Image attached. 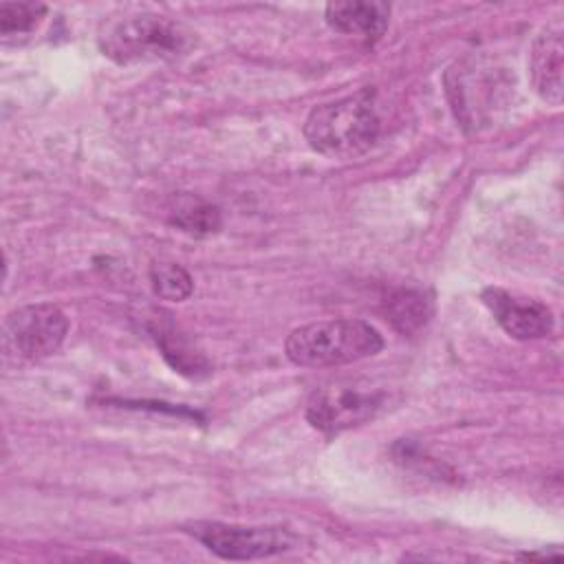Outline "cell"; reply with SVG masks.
<instances>
[{
  "label": "cell",
  "instance_id": "4",
  "mask_svg": "<svg viewBox=\"0 0 564 564\" xmlns=\"http://www.w3.org/2000/svg\"><path fill=\"white\" fill-rule=\"evenodd\" d=\"M386 401V388L368 379H335L308 397L306 421L324 436H337L372 421Z\"/></svg>",
  "mask_w": 564,
  "mask_h": 564
},
{
  "label": "cell",
  "instance_id": "5",
  "mask_svg": "<svg viewBox=\"0 0 564 564\" xmlns=\"http://www.w3.org/2000/svg\"><path fill=\"white\" fill-rule=\"evenodd\" d=\"M2 333L7 352L15 355V359L40 361L62 346L68 333V317L55 304H24L7 315Z\"/></svg>",
  "mask_w": 564,
  "mask_h": 564
},
{
  "label": "cell",
  "instance_id": "13",
  "mask_svg": "<svg viewBox=\"0 0 564 564\" xmlns=\"http://www.w3.org/2000/svg\"><path fill=\"white\" fill-rule=\"evenodd\" d=\"M150 282L159 297L172 300V302H183L194 291L192 275L176 262H165V260L154 262L150 267Z\"/></svg>",
  "mask_w": 564,
  "mask_h": 564
},
{
  "label": "cell",
  "instance_id": "7",
  "mask_svg": "<svg viewBox=\"0 0 564 564\" xmlns=\"http://www.w3.org/2000/svg\"><path fill=\"white\" fill-rule=\"evenodd\" d=\"M480 300L500 324V328L513 339H540L553 330V313L540 300L522 297L498 286L485 289Z\"/></svg>",
  "mask_w": 564,
  "mask_h": 564
},
{
  "label": "cell",
  "instance_id": "8",
  "mask_svg": "<svg viewBox=\"0 0 564 564\" xmlns=\"http://www.w3.org/2000/svg\"><path fill=\"white\" fill-rule=\"evenodd\" d=\"M562 68H564V42L562 26H546L531 44L529 53V79L542 101L551 106L562 104Z\"/></svg>",
  "mask_w": 564,
  "mask_h": 564
},
{
  "label": "cell",
  "instance_id": "11",
  "mask_svg": "<svg viewBox=\"0 0 564 564\" xmlns=\"http://www.w3.org/2000/svg\"><path fill=\"white\" fill-rule=\"evenodd\" d=\"M152 337L156 339L159 348L163 350L165 359L183 375H189V377H198L200 372H207L209 370V364L205 361V357L200 352H194L174 330L170 328H163L161 324H154L150 328Z\"/></svg>",
  "mask_w": 564,
  "mask_h": 564
},
{
  "label": "cell",
  "instance_id": "6",
  "mask_svg": "<svg viewBox=\"0 0 564 564\" xmlns=\"http://www.w3.org/2000/svg\"><path fill=\"white\" fill-rule=\"evenodd\" d=\"M185 531L223 560H260L295 544V535L284 527L194 522Z\"/></svg>",
  "mask_w": 564,
  "mask_h": 564
},
{
  "label": "cell",
  "instance_id": "1",
  "mask_svg": "<svg viewBox=\"0 0 564 564\" xmlns=\"http://www.w3.org/2000/svg\"><path fill=\"white\" fill-rule=\"evenodd\" d=\"M379 115L370 90L315 106L304 121L308 145L328 159H355L379 137Z\"/></svg>",
  "mask_w": 564,
  "mask_h": 564
},
{
  "label": "cell",
  "instance_id": "12",
  "mask_svg": "<svg viewBox=\"0 0 564 564\" xmlns=\"http://www.w3.org/2000/svg\"><path fill=\"white\" fill-rule=\"evenodd\" d=\"M170 214H172V225H176L187 234L205 236L220 227V212L200 198L185 196L176 200Z\"/></svg>",
  "mask_w": 564,
  "mask_h": 564
},
{
  "label": "cell",
  "instance_id": "2",
  "mask_svg": "<svg viewBox=\"0 0 564 564\" xmlns=\"http://www.w3.org/2000/svg\"><path fill=\"white\" fill-rule=\"evenodd\" d=\"M383 348L381 333L364 319H324L293 328L284 341L289 361L304 368L346 366Z\"/></svg>",
  "mask_w": 564,
  "mask_h": 564
},
{
  "label": "cell",
  "instance_id": "10",
  "mask_svg": "<svg viewBox=\"0 0 564 564\" xmlns=\"http://www.w3.org/2000/svg\"><path fill=\"white\" fill-rule=\"evenodd\" d=\"M388 313L401 333H414L430 319L432 304L421 291L403 289L388 300Z\"/></svg>",
  "mask_w": 564,
  "mask_h": 564
},
{
  "label": "cell",
  "instance_id": "14",
  "mask_svg": "<svg viewBox=\"0 0 564 564\" xmlns=\"http://www.w3.org/2000/svg\"><path fill=\"white\" fill-rule=\"evenodd\" d=\"M46 13L40 2H2L0 4V33L4 37L33 31Z\"/></svg>",
  "mask_w": 564,
  "mask_h": 564
},
{
  "label": "cell",
  "instance_id": "3",
  "mask_svg": "<svg viewBox=\"0 0 564 564\" xmlns=\"http://www.w3.org/2000/svg\"><path fill=\"white\" fill-rule=\"evenodd\" d=\"M192 33L156 13H134L110 20L99 33V48L117 64L174 59L187 53Z\"/></svg>",
  "mask_w": 564,
  "mask_h": 564
},
{
  "label": "cell",
  "instance_id": "9",
  "mask_svg": "<svg viewBox=\"0 0 564 564\" xmlns=\"http://www.w3.org/2000/svg\"><path fill=\"white\" fill-rule=\"evenodd\" d=\"M324 18L339 33L379 40L388 26L390 7L386 2H330Z\"/></svg>",
  "mask_w": 564,
  "mask_h": 564
}]
</instances>
